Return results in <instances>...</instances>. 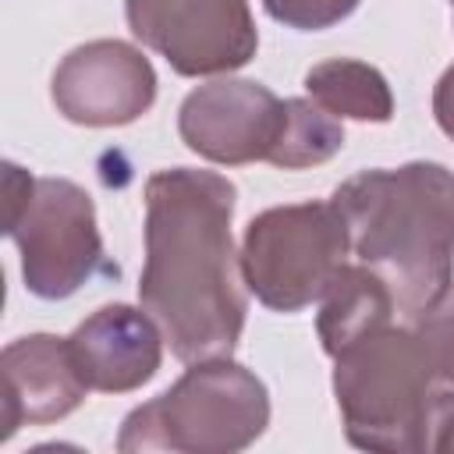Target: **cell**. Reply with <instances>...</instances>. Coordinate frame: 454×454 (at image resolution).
I'll return each mask as SVG.
<instances>
[{
    "instance_id": "6da1fadb",
    "label": "cell",
    "mask_w": 454,
    "mask_h": 454,
    "mask_svg": "<svg viewBox=\"0 0 454 454\" xmlns=\"http://www.w3.org/2000/svg\"><path fill=\"white\" fill-rule=\"evenodd\" d=\"M238 188L216 170L167 167L145 181V262L138 301L160 323L174 358H231L248 287L234 252Z\"/></svg>"
},
{
    "instance_id": "7a4b0ae2",
    "label": "cell",
    "mask_w": 454,
    "mask_h": 454,
    "mask_svg": "<svg viewBox=\"0 0 454 454\" xmlns=\"http://www.w3.org/2000/svg\"><path fill=\"white\" fill-rule=\"evenodd\" d=\"M330 202L348 223L351 252L387 280L404 323L454 284V170L443 163L358 170Z\"/></svg>"
},
{
    "instance_id": "3957f363",
    "label": "cell",
    "mask_w": 454,
    "mask_h": 454,
    "mask_svg": "<svg viewBox=\"0 0 454 454\" xmlns=\"http://www.w3.org/2000/svg\"><path fill=\"white\" fill-rule=\"evenodd\" d=\"M436 369L411 323H383L333 355V397L351 447L422 454Z\"/></svg>"
},
{
    "instance_id": "277c9868",
    "label": "cell",
    "mask_w": 454,
    "mask_h": 454,
    "mask_svg": "<svg viewBox=\"0 0 454 454\" xmlns=\"http://www.w3.org/2000/svg\"><path fill=\"white\" fill-rule=\"evenodd\" d=\"M270 426L266 383L234 358L192 362L184 376L131 408L117 433L121 454H238Z\"/></svg>"
},
{
    "instance_id": "5b68a950",
    "label": "cell",
    "mask_w": 454,
    "mask_h": 454,
    "mask_svg": "<svg viewBox=\"0 0 454 454\" xmlns=\"http://www.w3.org/2000/svg\"><path fill=\"white\" fill-rule=\"evenodd\" d=\"M4 231L21 252L28 294L60 301L106 270L96 206L82 184L67 177H28L18 163H4Z\"/></svg>"
},
{
    "instance_id": "8992f818",
    "label": "cell",
    "mask_w": 454,
    "mask_h": 454,
    "mask_svg": "<svg viewBox=\"0 0 454 454\" xmlns=\"http://www.w3.org/2000/svg\"><path fill=\"white\" fill-rule=\"evenodd\" d=\"M348 252L351 234L333 202L270 206L241 238L245 287L273 312H301L323 298Z\"/></svg>"
},
{
    "instance_id": "52a82bcc",
    "label": "cell",
    "mask_w": 454,
    "mask_h": 454,
    "mask_svg": "<svg viewBox=\"0 0 454 454\" xmlns=\"http://www.w3.org/2000/svg\"><path fill=\"white\" fill-rule=\"evenodd\" d=\"M131 35L184 78L231 74L259 50L248 0H124Z\"/></svg>"
},
{
    "instance_id": "ba28073f",
    "label": "cell",
    "mask_w": 454,
    "mask_h": 454,
    "mask_svg": "<svg viewBox=\"0 0 454 454\" xmlns=\"http://www.w3.org/2000/svg\"><path fill=\"white\" fill-rule=\"evenodd\" d=\"M50 96L57 114L82 128H124L156 103L149 57L124 39H92L60 57Z\"/></svg>"
},
{
    "instance_id": "9c48e42d",
    "label": "cell",
    "mask_w": 454,
    "mask_h": 454,
    "mask_svg": "<svg viewBox=\"0 0 454 454\" xmlns=\"http://www.w3.org/2000/svg\"><path fill=\"white\" fill-rule=\"evenodd\" d=\"M284 128V99L248 78H216L192 89L177 110L181 142L216 163L245 167L270 160Z\"/></svg>"
},
{
    "instance_id": "30bf717a",
    "label": "cell",
    "mask_w": 454,
    "mask_h": 454,
    "mask_svg": "<svg viewBox=\"0 0 454 454\" xmlns=\"http://www.w3.org/2000/svg\"><path fill=\"white\" fill-rule=\"evenodd\" d=\"M163 340L160 323L124 301L96 309L67 337L82 380L99 394H131L149 383L163 362Z\"/></svg>"
},
{
    "instance_id": "8fae6325",
    "label": "cell",
    "mask_w": 454,
    "mask_h": 454,
    "mask_svg": "<svg viewBox=\"0 0 454 454\" xmlns=\"http://www.w3.org/2000/svg\"><path fill=\"white\" fill-rule=\"evenodd\" d=\"M4 440L18 426H46L67 419L89 394L67 337L28 333L4 348Z\"/></svg>"
},
{
    "instance_id": "7c38bea8",
    "label": "cell",
    "mask_w": 454,
    "mask_h": 454,
    "mask_svg": "<svg viewBox=\"0 0 454 454\" xmlns=\"http://www.w3.org/2000/svg\"><path fill=\"white\" fill-rule=\"evenodd\" d=\"M394 316H397V305L387 280L365 262H355V266L344 262L319 298L316 333L323 340V351L333 358L348 344H355L362 333L383 323H394Z\"/></svg>"
},
{
    "instance_id": "4fadbf2b",
    "label": "cell",
    "mask_w": 454,
    "mask_h": 454,
    "mask_svg": "<svg viewBox=\"0 0 454 454\" xmlns=\"http://www.w3.org/2000/svg\"><path fill=\"white\" fill-rule=\"evenodd\" d=\"M305 92L326 114L348 121L387 124L394 117V92L387 78L355 57H330L305 71Z\"/></svg>"
},
{
    "instance_id": "5bb4252c",
    "label": "cell",
    "mask_w": 454,
    "mask_h": 454,
    "mask_svg": "<svg viewBox=\"0 0 454 454\" xmlns=\"http://www.w3.org/2000/svg\"><path fill=\"white\" fill-rule=\"evenodd\" d=\"M340 149H344L340 117L326 114L316 99L294 96V99H284V128L266 163L280 170H305L333 160Z\"/></svg>"
},
{
    "instance_id": "9a60e30c",
    "label": "cell",
    "mask_w": 454,
    "mask_h": 454,
    "mask_svg": "<svg viewBox=\"0 0 454 454\" xmlns=\"http://www.w3.org/2000/svg\"><path fill=\"white\" fill-rule=\"evenodd\" d=\"M411 330L419 333L436 380L440 383H454V284L426 309L411 319Z\"/></svg>"
},
{
    "instance_id": "2e32d148",
    "label": "cell",
    "mask_w": 454,
    "mask_h": 454,
    "mask_svg": "<svg viewBox=\"0 0 454 454\" xmlns=\"http://www.w3.org/2000/svg\"><path fill=\"white\" fill-rule=\"evenodd\" d=\"M262 11L294 32H323L355 14L362 0H259Z\"/></svg>"
},
{
    "instance_id": "e0dca14e",
    "label": "cell",
    "mask_w": 454,
    "mask_h": 454,
    "mask_svg": "<svg viewBox=\"0 0 454 454\" xmlns=\"http://www.w3.org/2000/svg\"><path fill=\"white\" fill-rule=\"evenodd\" d=\"M426 450L454 454V390H436L426 419Z\"/></svg>"
},
{
    "instance_id": "ac0fdd59",
    "label": "cell",
    "mask_w": 454,
    "mask_h": 454,
    "mask_svg": "<svg viewBox=\"0 0 454 454\" xmlns=\"http://www.w3.org/2000/svg\"><path fill=\"white\" fill-rule=\"evenodd\" d=\"M433 117H436L440 131L447 138H454V64L440 74V82L433 89Z\"/></svg>"
}]
</instances>
